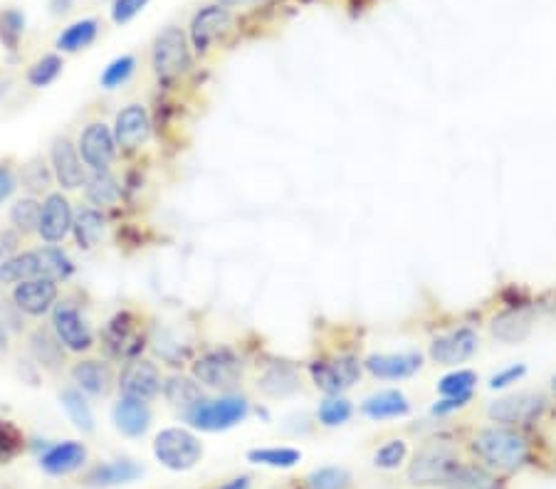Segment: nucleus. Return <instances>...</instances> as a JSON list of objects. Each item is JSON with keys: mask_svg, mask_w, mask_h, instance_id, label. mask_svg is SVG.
Here are the masks:
<instances>
[{"mask_svg": "<svg viewBox=\"0 0 556 489\" xmlns=\"http://www.w3.org/2000/svg\"><path fill=\"white\" fill-rule=\"evenodd\" d=\"M72 230H75L77 243H80L82 247L97 245V240L102 238V233H104L102 213H97V210H92V208L82 210V213L77 215V220H75V225H72Z\"/></svg>", "mask_w": 556, "mask_h": 489, "instance_id": "nucleus-31", "label": "nucleus"}, {"mask_svg": "<svg viewBox=\"0 0 556 489\" xmlns=\"http://www.w3.org/2000/svg\"><path fill=\"white\" fill-rule=\"evenodd\" d=\"M534 317H537L534 307H529V304H514V307L502 309V312H497L490 319V334L497 341H502V344H517V341H524L529 336V331L534 326Z\"/></svg>", "mask_w": 556, "mask_h": 489, "instance_id": "nucleus-14", "label": "nucleus"}, {"mask_svg": "<svg viewBox=\"0 0 556 489\" xmlns=\"http://www.w3.org/2000/svg\"><path fill=\"white\" fill-rule=\"evenodd\" d=\"M62 406H65L70 420L82 430V433H92L94 415H92V410H89L87 401L82 398L80 391H75V388H67V391L62 393Z\"/></svg>", "mask_w": 556, "mask_h": 489, "instance_id": "nucleus-34", "label": "nucleus"}, {"mask_svg": "<svg viewBox=\"0 0 556 489\" xmlns=\"http://www.w3.org/2000/svg\"><path fill=\"white\" fill-rule=\"evenodd\" d=\"M87 460L85 445L75 443V440H67V443L55 445L43 455V470L50 475H70V472L80 470Z\"/></svg>", "mask_w": 556, "mask_h": 489, "instance_id": "nucleus-21", "label": "nucleus"}, {"mask_svg": "<svg viewBox=\"0 0 556 489\" xmlns=\"http://www.w3.org/2000/svg\"><path fill=\"white\" fill-rule=\"evenodd\" d=\"M411 410V403L403 396L401 391H381L374 396L366 398L361 403V413L371 420H388V418H401Z\"/></svg>", "mask_w": 556, "mask_h": 489, "instance_id": "nucleus-23", "label": "nucleus"}, {"mask_svg": "<svg viewBox=\"0 0 556 489\" xmlns=\"http://www.w3.org/2000/svg\"><path fill=\"white\" fill-rule=\"evenodd\" d=\"M149 114L141 104H129L127 109L117 114V124H114V139L122 149H136L149 139Z\"/></svg>", "mask_w": 556, "mask_h": 489, "instance_id": "nucleus-18", "label": "nucleus"}, {"mask_svg": "<svg viewBox=\"0 0 556 489\" xmlns=\"http://www.w3.org/2000/svg\"><path fill=\"white\" fill-rule=\"evenodd\" d=\"M134 57H119V60H114L112 65L104 70V75H102V87H107V89H114V87H119L124 80H129V75L134 72Z\"/></svg>", "mask_w": 556, "mask_h": 489, "instance_id": "nucleus-45", "label": "nucleus"}, {"mask_svg": "<svg viewBox=\"0 0 556 489\" xmlns=\"http://www.w3.org/2000/svg\"><path fill=\"white\" fill-rule=\"evenodd\" d=\"M477 346H480L477 331L472 326H458L448 334L435 336L430 344V359L440 366H458L475 354Z\"/></svg>", "mask_w": 556, "mask_h": 489, "instance_id": "nucleus-10", "label": "nucleus"}, {"mask_svg": "<svg viewBox=\"0 0 556 489\" xmlns=\"http://www.w3.org/2000/svg\"><path fill=\"white\" fill-rule=\"evenodd\" d=\"M472 452L487 467L500 472H514L527 462L529 443L522 433L507 425L485 428L472 438Z\"/></svg>", "mask_w": 556, "mask_h": 489, "instance_id": "nucleus-1", "label": "nucleus"}, {"mask_svg": "<svg viewBox=\"0 0 556 489\" xmlns=\"http://www.w3.org/2000/svg\"><path fill=\"white\" fill-rule=\"evenodd\" d=\"M52 324H55L60 344H65L70 351H87L92 346V331H89L85 319L80 317V312L70 304H60L55 309Z\"/></svg>", "mask_w": 556, "mask_h": 489, "instance_id": "nucleus-16", "label": "nucleus"}, {"mask_svg": "<svg viewBox=\"0 0 556 489\" xmlns=\"http://www.w3.org/2000/svg\"><path fill=\"white\" fill-rule=\"evenodd\" d=\"M104 346L114 359H136L144 349V331L134 314L122 312L104 329Z\"/></svg>", "mask_w": 556, "mask_h": 489, "instance_id": "nucleus-9", "label": "nucleus"}, {"mask_svg": "<svg viewBox=\"0 0 556 489\" xmlns=\"http://www.w3.org/2000/svg\"><path fill=\"white\" fill-rule=\"evenodd\" d=\"M72 5V0H52V13H67Z\"/></svg>", "mask_w": 556, "mask_h": 489, "instance_id": "nucleus-52", "label": "nucleus"}, {"mask_svg": "<svg viewBox=\"0 0 556 489\" xmlns=\"http://www.w3.org/2000/svg\"><path fill=\"white\" fill-rule=\"evenodd\" d=\"M151 65H154L156 77L161 82H173L188 72L191 67V52H188L186 35L178 28H166L159 33L154 42V52H151Z\"/></svg>", "mask_w": 556, "mask_h": 489, "instance_id": "nucleus-3", "label": "nucleus"}, {"mask_svg": "<svg viewBox=\"0 0 556 489\" xmlns=\"http://www.w3.org/2000/svg\"><path fill=\"white\" fill-rule=\"evenodd\" d=\"M364 366L371 376L398 381V378H408L416 371H421L423 356L416 354V351H408V354H376L369 356Z\"/></svg>", "mask_w": 556, "mask_h": 489, "instance_id": "nucleus-19", "label": "nucleus"}, {"mask_svg": "<svg viewBox=\"0 0 556 489\" xmlns=\"http://www.w3.org/2000/svg\"><path fill=\"white\" fill-rule=\"evenodd\" d=\"M312 381L329 396H339L346 388L354 386L361 376V366L354 356H337V359L314 361L309 366Z\"/></svg>", "mask_w": 556, "mask_h": 489, "instance_id": "nucleus-8", "label": "nucleus"}, {"mask_svg": "<svg viewBox=\"0 0 556 489\" xmlns=\"http://www.w3.org/2000/svg\"><path fill=\"white\" fill-rule=\"evenodd\" d=\"M119 388L127 398H136V401H151V398L159 396L161 391V376L159 368L151 361L144 359H131L122 371V381Z\"/></svg>", "mask_w": 556, "mask_h": 489, "instance_id": "nucleus-13", "label": "nucleus"}, {"mask_svg": "<svg viewBox=\"0 0 556 489\" xmlns=\"http://www.w3.org/2000/svg\"><path fill=\"white\" fill-rule=\"evenodd\" d=\"M448 489H497L495 477L487 470L477 465H460L450 482L445 485Z\"/></svg>", "mask_w": 556, "mask_h": 489, "instance_id": "nucleus-30", "label": "nucleus"}, {"mask_svg": "<svg viewBox=\"0 0 556 489\" xmlns=\"http://www.w3.org/2000/svg\"><path fill=\"white\" fill-rule=\"evenodd\" d=\"M72 208L62 193H50L43 203V215H40V238L45 243H62L67 233L72 230Z\"/></svg>", "mask_w": 556, "mask_h": 489, "instance_id": "nucleus-15", "label": "nucleus"}, {"mask_svg": "<svg viewBox=\"0 0 556 489\" xmlns=\"http://www.w3.org/2000/svg\"><path fill=\"white\" fill-rule=\"evenodd\" d=\"M230 25H233V15H230L228 8L206 5L203 10H198L191 23V42L198 55H206L208 47H211L220 35L228 33Z\"/></svg>", "mask_w": 556, "mask_h": 489, "instance_id": "nucleus-11", "label": "nucleus"}, {"mask_svg": "<svg viewBox=\"0 0 556 489\" xmlns=\"http://www.w3.org/2000/svg\"><path fill=\"white\" fill-rule=\"evenodd\" d=\"M15 304L23 309L25 314H33V317H43L45 312H50V307L57 299V285L52 280H28L20 282L13 292Z\"/></svg>", "mask_w": 556, "mask_h": 489, "instance_id": "nucleus-17", "label": "nucleus"}, {"mask_svg": "<svg viewBox=\"0 0 556 489\" xmlns=\"http://www.w3.org/2000/svg\"><path fill=\"white\" fill-rule=\"evenodd\" d=\"M25 30V15L20 10H3L0 13V40L8 50H15L18 47L20 38H23Z\"/></svg>", "mask_w": 556, "mask_h": 489, "instance_id": "nucleus-40", "label": "nucleus"}, {"mask_svg": "<svg viewBox=\"0 0 556 489\" xmlns=\"http://www.w3.org/2000/svg\"><path fill=\"white\" fill-rule=\"evenodd\" d=\"M351 477L344 467H319L304 480L307 489H346Z\"/></svg>", "mask_w": 556, "mask_h": 489, "instance_id": "nucleus-37", "label": "nucleus"}, {"mask_svg": "<svg viewBox=\"0 0 556 489\" xmlns=\"http://www.w3.org/2000/svg\"><path fill=\"white\" fill-rule=\"evenodd\" d=\"M223 5H243V3H253V0H220Z\"/></svg>", "mask_w": 556, "mask_h": 489, "instance_id": "nucleus-53", "label": "nucleus"}, {"mask_svg": "<svg viewBox=\"0 0 556 489\" xmlns=\"http://www.w3.org/2000/svg\"><path fill=\"white\" fill-rule=\"evenodd\" d=\"M80 151L92 171H107L114 161V151H117L114 131L107 124H89L80 136Z\"/></svg>", "mask_w": 556, "mask_h": 489, "instance_id": "nucleus-12", "label": "nucleus"}, {"mask_svg": "<svg viewBox=\"0 0 556 489\" xmlns=\"http://www.w3.org/2000/svg\"><path fill=\"white\" fill-rule=\"evenodd\" d=\"M114 423H117V428L122 430L124 435H129V438H139V435H144L146 430H149L151 410L144 401L124 396L122 401L117 403V408H114Z\"/></svg>", "mask_w": 556, "mask_h": 489, "instance_id": "nucleus-22", "label": "nucleus"}, {"mask_svg": "<svg viewBox=\"0 0 556 489\" xmlns=\"http://www.w3.org/2000/svg\"><path fill=\"white\" fill-rule=\"evenodd\" d=\"M472 401V393H465V396H443V401H438L433 406V415H450L463 410Z\"/></svg>", "mask_w": 556, "mask_h": 489, "instance_id": "nucleus-48", "label": "nucleus"}, {"mask_svg": "<svg viewBox=\"0 0 556 489\" xmlns=\"http://www.w3.org/2000/svg\"><path fill=\"white\" fill-rule=\"evenodd\" d=\"M319 420L327 428H337V425H344L346 420L351 418V403L342 396H329L327 401H322L319 406Z\"/></svg>", "mask_w": 556, "mask_h": 489, "instance_id": "nucleus-41", "label": "nucleus"}, {"mask_svg": "<svg viewBox=\"0 0 556 489\" xmlns=\"http://www.w3.org/2000/svg\"><path fill=\"white\" fill-rule=\"evenodd\" d=\"M475 383L477 373L470 371V368H460V371H453L440 378L438 391L440 396H465V393H472Z\"/></svg>", "mask_w": 556, "mask_h": 489, "instance_id": "nucleus-39", "label": "nucleus"}, {"mask_svg": "<svg viewBox=\"0 0 556 489\" xmlns=\"http://www.w3.org/2000/svg\"><path fill=\"white\" fill-rule=\"evenodd\" d=\"M248 401L245 398H218V401H201L198 406L186 410V418L193 428L208 430H228L233 425H238L240 420H245L248 415Z\"/></svg>", "mask_w": 556, "mask_h": 489, "instance_id": "nucleus-5", "label": "nucleus"}, {"mask_svg": "<svg viewBox=\"0 0 556 489\" xmlns=\"http://www.w3.org/2000/svg\"><path fill=\"white\" fill-rule=\"evenodd\" d=\"M43 277L40 272V252H23V255H15L10 260L0 262V282L3 285H20V282L38 280Z\"/></svg>", "mask_w": 556, "mask_h": 489, "instance_id": "nucleus-25", "label": "nucleus"}, {"mask_svg": "<svg viewBox=\"0 0 556 489\" xmlns=\"http://www.w3.org/2000/svg\"><path fill=\"white\" fill-rule=\"evenodd\" d=\"M218 489H250V477H235L233 482H228V485Z\"/></svg>", "mask_w": 556, "mask_h": 489, "instance_id": "nucleus-51", "label": "nucleus"}, {"mask_svg": "<svg viewBox=\"0 0 556 489\" xmlns=\"http://www.w3.org/2000/svg\"><path fill=\"white\" fill-rule=\"evenodd\" d=\"M193 373L206 386L233 391L240 383V378H243V366H240V359L230 349H213L193 364Z\"/></svg>", "mask_w": 556, "mask_h": 489, "instance_id": "nucleus-7", "label": "nucleus"}, {"mask_svg": "<svg viewBox=\"0 0 556 489\" xmlns=\"http://www.w3.org/2000/svg\"><path fill=\"white\" fill-rule=\"evenodd\" d=\"M60 70H62L60 57L47 55V57H43V60H38L33 67H30L28 82L33 84V87H47V84L57 80Z\"/></svg>", "mask_w": 556, "mask_h": 489, "instance_id": "nucleus-44", "label": "nucleus"}, {"mask_svg": "<svg viewBox=\"0 0 556 489\" xmlns=\"http://www.w3.org/2000/svg\"><path fill=\"white\" fill-rule=\"evenodd\" d=\"M166 398H169L171 406L183 408V410H191L193 406L203 401V391L193 378L186 376H171L164 386Z\"/></svg>", "mask_w": 556, "mask_h": 489, "instance_id": "nucleus-28", "label": "nucleus"}, {"mask_svg": "<svg viewBox=\"0 0 556 489\" xmlns=\"http://www.w3.org/2000/svg\"><path fill=\"white\" fill-rule=\"evenodd\" d=\"M544 410H547V398L542 393H514V396H505L492 403L487 415L497 425L517 428V425L537 423Z\"/></svg>", "mask_w": 556, "mask_h": 489, "instance_id": "nucleus-6", "label": "nucleus"}, {"mask_svg": "<svg viewBox=\"0 0 556 489\" xmlns=\"http://www.w3.org/2000/svg\"><path fill=\"white\" fill-rule=\"evenodd\" d=\"M99 23L94 18L80 20V23H72L65 33L57 38V50L62 52H77L85 50L87 45H92L94 38H97Z\"/></svg>", "mask_w": 556, "mask_h": 489, "instance_id": "nucleus-29", "label": "nucleus"}, {"mask_svg": "<svg viewBox=\"0 0 556 489\" xmlns=\"http://www.w3.org/2000/svg\"><path fill=\"white\" fill-rule=\"evenodd\" d=\"M15 245H18V235L10 233V230L0 233V260H3L5 255H10V252L15 250Z\"/></svg>", "mask_w": 556, "mask_h": 489, "instance_id": "nucleus-50", "label": "nucleus"}, {"mask_svg": "<svg viewBox=\"0 0 556 489\" xmlns=\"http://www.w3.org/2000/svg\"><path fill=\"white\" fill-rule=\"evenodd\" d=\"M154 452L159 462L169 470H191L198 460H201L203 448L193 433L183 428H169L161 430L154 440Z\"/></svg>", "mask_w": 556, "mask_h": 489, "instance_id": "nucleus-4", "label": "nucleus"}, {"mask_svg": "<svg viewBox=\"0 0 556 489\" xmlns=\"http://www.w3.org/2000/svg\"><path fill=\"white\" fill-rule=\"evenodd\" d=\"M23 445H25L23 433H20L13 423H8V420H0V465L10 462L13 457H18L20 450H23Z\"/></svg>", "mask_w": 556, "mask_h": 489, "instance_id": "nucleus-42", "label": "nucleus"}, {"mask_svg": "<svg viewBox=\"0 0 556 489\" xmlns=\"http://www.w3.org/2000/svg\"><path fill=\"white\" fill-rule=\"evenodd\" d=\"M524 373H527V366L524 364H514L510 368H502V371H497L495 376L490 378V388L492 391H497V388L512 386V383H517L519 378H524Z\"/></svg>", "mask_w": 556, "mask_h": 489, "instance_id": "nucleus-47", "label": "nucleus"}, {"mask_svg": "<svg viewBox=\"0 0 556 489\" xmlns=\"http://www.w3.org/2000/svg\"><path fill=\"white\" fill-rule=\"evenodd\" d=\"M408 455V445L406 440H388V443L381 445L374 455V465L381 467V470H396V467L403 465Z\"/></svg>", "mask_w": 556, "mask_h": 489, "instance_id": "nucleus-43", "label": "nucleus"}, {"mask_svg": "<svg viewBox=\"0 0 556 489\" xmlns=\"http://www.w3.org/2000/svg\"><path fill=\"white\" fill-rule=\"evenodd\" d=\"M72 378L82 391L92 393V396H104L112 388L114 373L109 364H102V361H82L72 368Z\"/></svg>", "mask_w": 556, "mask_h": 489, "instance_id": "nucleus-24", "label": "nucleus"}, {"mask_svg": "<svg viewBox=\"0 0 556 489\" xmlns=\"http://www.w3.org/2000/svg\"><path fill=\"white\" fill-rule=\"evenodd\" d=\"M119 186L107 171H94V176L87 181V198L94 205H114L119 201Z\"/></svg>", "mask_w": 556, "mask_h": 489, "instance_id": "nucleus-33", "label": "nucleus"}, {"mask_svg": "<svg viewBox=\"0 0 556 489\" xmlns=\"http://www.w3.org/2000/svg\"><path fill=\"white\" fill-rule=\"evenodd\" d=\"M302 452L295 448H262V450H250L248 460L255 465H267V467H295L300 462Z\"/></svg>", "mask_w": 556, "mask_h": 489, "instance_id": "nucleus-35", "label": "nucleus"}, {"mask_svg": "<svg viewBox=\"0 0 556 489\" xmlns=\"http://www.w3.org/2000/svg\"><path fill=\"white\" fill-rule=\"evenodd\" d=\"M60 341V339H57ZM47 331H35L33 334V354L40 364L47 368H57L62 361V344H57Z\"/></svg>", "mask_w": 556, "mask_h": 489, "instance_id": "nucleus-38", "label": "nucleus"}, {"mask_svg": "<svg viewBox=\"0 0 556 489\" xmlns=\"http://www.w3.org/2000/svg\"><path fill=\"white\" fill-rule=\"evenodd\" d=\"M0 349H5V331L0 329Z\"/></svg>", "mask_w": 556, "mask_h": 489, "instance_id": "nucleus-54", "label": "nucleus"}, {"mask_svg": "<svg viewBox=\"0 0 556 489\" xmlns=\"http://www.w3.org/2000/svg\"><path fill=\"white\" fill-rule=\"evenodd\" d=\"M15 191V178L8 166H0V203L8 201L10 193Z\"/></svg>", "mask_w": 556, "mask_h": 489, "instance_id": "nucleus-49", "label": "nucleus"}, {"mask_svg": "<svg viewBox=\"0 0 556 489\" xmlns=\"http://www.w3.org/2000/svg\"><path fill=\"white\" fill-rule=\"evenodd\" d=\"M40 252V272H43V280H67L72 275V262L70 257L65 255L57 247H45Z\"/></svg>", "mask_w": 556, "mask_h": 489, "instance_id": "nucleus-32", "label": "nucleus"}, {"mask_svg": "<svg viewBox=\"0 0 556 489\" xmlns=\"http://www.w3.org/2000/svg\"><path fill=\"white\" fill-rule=\"evenodd\" d=\"M40 215H43V205L33 201V198H23V201L15 203L13 210H10V220H13V225L20 233H33V230H38Z\"/></svg>", "mask_w": 556, "mask_h": 489, "instance_id": "nucleus-36", "label": "nucleus"}, {"mask_svg": "<svg viewBox=\"0 0 556 489\" xmlns=\"http://www.w3.org/2000/svg\"><path fill=\"white\" fill-rule=\"evenodd\" d=\"M136 477H141V467L134 462L122 460V462H109V465L94 467L87 475V485L92 487H117L134 482Z\"/></svg>", "mask_w": 556, "mask_h": 489, "instance_id": "nucleus-27", "label": "nucleus"}, {"mask_svg": "<svg viewBox=\"0 0 556 489\" xmlns=\"http://www.w3.org/2000/svg\"><path fill=\"white\" fill-rule=\"evenodd\" d=\"M0 94H3V87H0Z\"/></svg>", "mask_w": 556, "mask_h": 489, "instance_id": "nucleus-56", "label": "nucleus"}, {"mask_svg": "<svg viewBox=\"0 0 556 489\" xmlns=\"http://www.w3.org/2000/svg\"><path fill=\"white\" fill-rule=\"evenodd\" d=\"M260 391L272 398H287L300 388V376H297L295 366L290 364H272L260 378Z\"/></svg>", "mask_w": 556, "mask_h": 489, "instance_id": "nucleus-26", "label": "nucleus"}, {"mask_svg": "<svg viewBox=\"0 0 556 489\" xmlns=\"http://www.w3.org/2000/svg\"><path fill=\"white\" fill-rule=\"evenodd\" d=\"M146 3H149V0H114V8H112L114 23L119 25L129 23L134 15H139L141 10L146 8Z\"/></svg>", "mask_w": 556, "mask_h": 489, "instance_id": "nucleus-46", "label": "nucleus"}, {"mask_svg": "<svg viewBox=\"0 0 556 489\" xmlns=\"http://www.w3.org/2000/svg\"><path fill=\"white\" fill-rule=\"evenodd\" d=\"M552 393H554V396H556V376L552 378Z\"/></svg>", "mask_w": 556, "mask_h": 489, "instance_id": "nucleus-55", "label": "nucleus"}, {"mask_svg": "<svg viewBox=\"0 0 556 489\" xmlns=\"http://www.w3.org/2000/svg\"><path fill=\"white\" fill-rule=\"evenodd\" d=\"M52 166H55L57 181H60L62 188H67V191H75V188H80L82 183H85L82 161L70 139H57L55 144H52Z\"/></svg>", "mask_w": 556, "mask_h": 489, "instance_id": "nucleus-20", "label": "nucleus"}, {"mask_svg": "<svg viewBox=\"0 0 556 489\" xmlns=\"http://www.w3.org/2000/svg\"><path fill=\"white\" fill-rule=\"evenodd\" d=\"M460 467V455L445 440H430L413 457L408 467V482L416 487H435L448 485L450 477Z\"/></svg>", "mask_w": 556, "mask_h": 489, "instance_id": "nucleus-2", "label": "nucleus"}]
</instances>
